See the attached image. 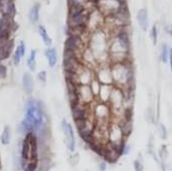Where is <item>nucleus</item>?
Here are the masks:
<instances>
[{"label":"nucleus","mask_w":172,"mask_h":171,"mask_svg":"<svg viewBox=\"0 0 172 171\" xmlns=\"http://www.w3.org/2000/svg\"><path fill=\"white\" fill-rule=\"evenodd\" d=\"M62 129L63 132L65 133V137H66L67 146L70 151L75 150V136H73V130L70 124H68L66 121H62Z\"/></svg>","instance_id":"1"},{"label":"nucleus","mask_w":172,"mask_h":171,"mask_svg":"<svg viewBox=\"0 0 172 171\" xmlns=\"http://www.w3.org/2000/svg\"><path fill=\"white\" fill-rule=\"evenodd\" d=\"M81 44L80 37L77 36H70L69 38L65 41V50L68 51H75Z\"/></svg>","instance_id":"2"},{"label":"nucleus","mask_w":172,"mask_h":171,"mask_svg":"<svg viewBox=\"0 0 172 171\" xmlns=\"http://www.w3.org/2000/svg\"><path fill=\"white\" fill-rule=\"evenodd\" d=\"M138 22L142 30L147 31L148 28V12L147 9H140V11L138 12Z\"/></svg>","instance_id":"3"},{"label":"nucleus","mask_w":172,"mask_h":171,"mask_svg":"<svg viewBox=\"0 0 172 171\" xmlns=\"http://www.w3.org/2000/svg\"><path fill=\"white\" fill-rule=\"evenodd\" d=\"M23 87L27 94H31L34 89V80L30 73H24L23 76Z\"/></svg>","instance_id":"4"},{"label":"nucleus","mask_w":172,"mask_h":171,"mask_svg":"<svg viewBox=\"0 0 172 171\" xmlns=\"http://www.w3.org/2000/svg\"><path fill=\"white\" fill-rule=\"evenodd\" d=\"M72 116L75 118V120L86 119V109L76 105V107L72 108Z\"/></svg>","instance_id":"5"},{"label":"nucleus","mask_w":172,"mask_h":171,"mask_svg":"<svg viewBox=\"0 0 172 171\" xmlns=\"http://www.w3.org/2000/svg\"><path fill=\"white\" fill-rule=\"evenodd\" d=\"M119 128L121 130V132L123 136L125 137H128L130 133H132V130H133V123L132 121H128V120H123L120 123Z\"/></svg>","instance_id":"6"},{"label":"nucleus","mask_w":172,"mask_h":171,"mask_svg":"<svg viewBox=\"0 0 172 171\" xmlns=\"http://www.w3.org/2000/svg\"><path fill=\"white\" fill-rule=\"evenodd\" d=\"M46 56L49 61V65L51 67H54L57 62V55H56V50L55 49H48L46 51Z\"/></svg>","instance_id":"7"},{"label":"nucleus","mask_w":172,"mask_h":171,"mask_svg":"<svg viewBox=\"0 0 172 171\" xmlns=\"http://www.w3.org/2000/svg\"><path fill=\"white\" fill-rule=\"evenodd\" d=\"M29 156H31V149H30V144L27 138H24L23 142V149H22V159L23 161L29 160Z\"/></svg>","instance_id":"8"},{"label":"nucleus","mask_w":172,"mask_h":171,"mask_svg":"<svg viewBox=\"0 0 172 171\" xmlns=\"http://www.w3.org/2000/svg\"><path fill=\"white\" fill-rule=\"evenodd\" d=\"M118 157H119V155H118L115 151L113 150H106V153L104 155V158L105 160L109 162V163H114L117 161Z\"/></svg>","instance_id":"9"},{"label":"nucleus","mask_w":172,"mask_h":171,"mask_svg":"<svg viewBox=\"0 0 172 171\" xmlns=\"http://www.w3.org/2000/svg\"><path fill=\"white\" fill-rule=\"evenodd\" d=\"M84 11V6L81 5L79 3H73L71 7H70V16H75V15H77V14H81L83 13Z\"/></svg>","instance_id":"10"},{"label":"nucleus","mask_w":172,"mask_h":171,"mask_svg":"<svg viewBox=\"0 0 172 171\" xmlns=\"http://www.w3.org/2000/svg\"><path fill=\"white\" fill-rule=\"evenodd\" d=\"M1 142L4 145H8L10 142V128L8 126H5L1 134Z\"/></svg>","instance_id":"11"},{"label":"nucleus","mask_w":172,"mask_h":171,"mask_svg":"<svg viewBox=\"0 0 172 171\" xmlns=\"http://www.w3.org/2000/svg\"><path fill=\"white\" fill-rule=\"evenodd\" d=\"M39 32H40V35H41V37H42V39L44 41L45 45H47V46H50V45H51V39H50V37L48 36L47 31L45 30L43 27H40L39 28Z\"/></svg>","instance_id":"12"},{"label":"nucleus","mask_w":172,"mask_h":171,"mask_svg":"<svg viewBox=\"0 0 172 171\" xmlns=\"http://www.w3.org/2000/svg\"><path fill=\"white\" fill-rule=\"evenodd\" d=\"M91 146V148H92V150L94 151V152H96L99 156H103L104 157V155H105V153H106V148H104L103 146L102 145H97V144H92V145H90Z\"/></svg>","instance_id":"13"},{"label":"nucleus","mask_w":172,"mask_h":171,"mask_svg":"<svg viewBox=\"0 0 172 171\" xmlns=\"http://www.w3.org/2000/svg\"><path fill=\"white\" fill-rule=\"evenodd\" d=\"M70 18H71V24H72V27L79 26V24H83L84 22H85V16L83 15V13L75 15V16H70Z\"/></svg>","instance_id":"14"},{"label":"nucleus","mask_w":172,"mask_h":171,"mask_svg":"<svg viewBox=\"0 0 172 171\" xmlns=\"http://www.w3.org/2000/svg\"><path fill=\"white\" fill-rule=\"evenodd\" d=\"M118 39L120 41V44L123 46L124 48H128L129 46V38H128V35L126 33H120L118 35Z\"/></svg>","instance_id":"15"},{"label":"nucleus","mask_w":172,"mask_h":171,"mask_svg":"<svg viewBox=\"0 0 172 171\" xmlns=\"http://www.w3.org/2000/svg\"><path fill=\"white\" fill-rule=\"evenodd\" d=\"M28 66L30 67L31 70H35L36 67V51L32 50L31 52V56L29 57L28 59Z\"/></svg>","instance_id":"16"},{"label":"nucleus","mask_w":172,"mask_h":171,"mask_svg":"<svg viewBox=\"0 0 172 171\" xmlns=\"http://www.w3.org/2000/svg\"><path fill=\"white\" fill-rule=\"evenodd\" d=\"M30 18L33 23H35L39 18V5H35L32 7L30 12Z\"/></svg>","instance_id":"17"},{"label":"nucleus","mask_w":172,"mask_h":171,"mask_svg":"<svg viewBox=\"0 0 172 171\" xmlns=\"http://www.w3.org/2000/svg\"><path fill=\"white\" fill-rule=\"evenodd\" d=\"M6 14L9 16L10 18H12L15 14V7H14V3L9 0V2L7 4V7H6Z\"/></svg>","instance_id":"18"},{"label":"nucleus","mask_w":172,"mask_h":171,"mask_svg":"<svg viewBox=\"0 0 172 171\" xmlns=\"http://www.w3.org/2000/svg\"><path fill=\"white\" fill-rule=\"evenodd\" d=\"M169 50L170 49L168 48L167 45H163L162 47V59L164 62H167V59H168V55H169Z\"/></svg>","instance_id":"19"},{"label":"nucleus","mask_w":172,"mask_h":171,"mask_svg":"<svg viewBox=\"0 0 172 171\" xmlns=\"http://www.w3.org/2000/svg\"><path fill=\"white\" fill-rule=\"evenodd\" d=\"M26 171H36L37 169V160H31V162L27 165Z\"/></svg>","instance_id":"20"},{"label":"nucleus","mask_w":172,"mask_h":171,"mask_svg":"<svg viewBox=\"0 0 172 171\" xmlns=\"http://www.w3.org/2000/svg\"><path fill=\"white\" fill-rule=\"evenodd\" d=\"M133 108H126L125 111H124V116H125V120L128 121H132L133 119Z\"/></svg>","instance_id":"21"},{"label":"nucleus","mask_w":172,"mask_h":171,"mask_svg":"<svg viewBox=\"0 0 172 171\" xmlns=\"http://www.w3.org/2000/svg\"><path fill=\"white\" fill-rule=\"evenodd\" d=\"M6 75H7L6 66L5 65L0 64V79H4V77H6Z\"/></svg>","instance_id":"22"},{"label":"nucleus","mask_w":172,"mask_h":171,"mask_svg":"<svg viewBox=\"0 0 172 171\" xmlns=\"http://www.w3.org/2000/svg\"><path fill=\"white\" fill-rule=\"evenodd\" d=\"M133 165H134V170L136 171H143V169H144V166H143V164L140 161H134Z\"/></svg>","instance_id":"23"},{"label":"nucleus","mask_w":172,"mask_h":171,"mask_svg":"<svg viewBox=\"0 0 172 171\" xmlns=\"http://www.w3.org/2000/svg\"><path fill=\"white\" fill-rule=\"evenodd\" d=\"M18 51H19V53H20V56H23L24 55V52H26V47H24V44H23V42H22L19 44V46L18 47Z\"/></svg>","instance_id":"24"},{"label":"nucleus","mask_w":172,"mask_h":171,"mask_svg":"<svg viewBox=\"0 0 172 171\" xmlns=\"http://www.w3.org/2000/svg\"><path fill=\"white\" fill-rule=\"evenodd\" d=\"M20 53L18 51V49H16V51H15V54H14V63L18 65L19 63V60H20Z\"/></svg>","instance_id":"25"},{"label":"nucleus","mask_w":172,"mask_h":171,"mask_svg":"<svg viewBox=\"0 0 172 171\" xmlns=\"http://www.w3.org/2000/svg\"><path fill=\"white\" fill-rule=\"evenodd\" d=\"M152 38H153L154 43H156L157 42V28H156V26H154L152 28Z\"/></svg>","instance_id":"26"},{"label":"nucleus","mask_w":172,"mask_h":171,"mask_svg":"<svg viewBox=\"0 0 172 171\" xmlns=\"http://www.w3.org/2000/svg\"><path fill=\"white\" fill-rule=\"evenodd\" d=\"M38 77L40 79V80H42L43 83H45V81H46V72H45V71H41V72H39Z\"/></svg>","instance_id":"27"},{"label":"nucleus","mask_w":172,"mask_h":171,"mask_svg":"<svg viewBox=\"0 0 172 171\" xmlns=\"http://www.w3.org/2000/svg\"><path fill=\"white\" fill-rule=\"evenodd\" d=\"M160 128L162 129V137H163V138H165V137H166V130H165L164 125L161 124V125H160Z\"/></svg>","instance_id":"28"},{"label":"nucleus","mask_w":172,"mask_h":171,"mask_svg":"<svg viewBox=\"0 0 172 171\" xmlns=\"http://www.w3.org/2000/svg\"><path fill=\"white\" fill-rule=\"evenodd\" d=\"M105 169H106L105 163H102V164H100V171H105Z\"/></svg>","instance_id":"29"},{"label":"nucleus","mask_w":172,"mask_h":171,"mask_svg":"<svg viewBox=\"0 0 172 171\" xmlns=\"http://www.w3.org/2000/svg\"><path fill=\"white\" fill-rule=\"evenodd\" d=\"M4 24H5V20H4V18H0V28H1Z\"/></svg>","instance_id":"30"},{"label":"nucleus","mask_w":172,"mask_h":171,"mask_svg":"<svg viewBox=\"0 0 172 171\" xmlns=\"http://www.w3.org/2000/svg\"><path fill=\"white\" fill-rule=\"evenodd\" d=\"M115 1L119 2L120 4H124V1H125V0H115Z\"/></svg>","instance_id":"31"},{"label":"nucleus","mask_w":172,"mask_h":171,"mask_svg":"<svg viewBox=\"0 0 172 171\" xmlns=\"http://www.w3.org/2000/svg\"><path fill=\"white\" fill-rule=\"evenodd\" d=\"M90 2H92V3H98L99 2V0H89Z\"/></svg>","instance_id":"32"},{"label":"nucleus","mask_w":172,"mask_h":171,"mask_svg":"<svg viewBox=\"0 0 172 171\" xmlns=\"http://www.w3.org/2000/svg\"><path fill=\"white\" fill-rule=\"evenodd\" d=\"M71 1H72L73 3H76V1H77V0H71Z\"/></svg>","instance_id":"33"},{"label":"nucleus","mask_w":172,"mask_h":171,"mask_svg":"<svg viewBox=\"0 0 172 171\" xmlns=\"http://www.w3.org/2000/svg\"><path fill=\"white\" fill-rule=\"evenodd\" d=\"M0 167H1V161H0Z\"/></svg>","instance_id":"34"}]
</instances>
